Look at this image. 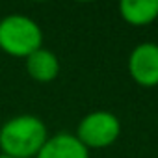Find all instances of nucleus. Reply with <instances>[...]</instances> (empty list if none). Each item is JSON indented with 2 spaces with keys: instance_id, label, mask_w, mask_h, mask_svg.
I'll return each instance as SVG.
<instances>
[{
  "instance_id": "nucleus-1",
  "label": "nucleus",
  "mask_w": 158,
  "mask_h": 158,
  "mask_svg": "<svg viewBox=\"0 0 158 158\" xmlns=\"http://www.w3.org/2000/svg\"><path fill=\"white\" fill-rule=\"evenodd\" d=\"M48 139L47 125L41 117L21 114L0 127V154L8 158H35Z\"/></svg>"
},
{
  "instance_id": "nucleus-2",
  "label": "nucleus",
  "mask_w": 158,
  "mask_h": 158,
  "mask_svg": "<svg viewBox=\"0 0 158 158\" xmlns=\"http://www.w3.org/2000/svg\"><path fill=\"white\" fill-rule=\"evenodd\" d=\"M43 47L41 26L21 13L6 15L0 21V50L13 58H28Z\"/></svg>"
},
{
  "instance_id": "nucleus-3",
  "label": "nucleus",
  "mask_w": 158,
  "mask_h": 158,
  "mask_svg": "<svg viewBox=\"0 0 158 158\" xmlns=\"http://www.w3.org/2000/svg\"><path fill=\"white\" fill-rule=\"evenodd\" d=\"M121 134V123L119 117L106 110H97L88 115H84L78 123L76 138L80 143L89 149H104L117 141Z\"/></svg>"
},
{
  "instance_id": "nucleus-4",
  "label": "nucleus",
  "mask_w": 158,
  "mask_h": 158,
  "mask_svg": "<svg viewBox=\"0 0 158 158\" xmlns=\"http://www.w3.org/2000/svg\"><path fill=\"white\" fill-rule=\"evenodd\" d=\"M128 74L143 88L158 86V45L139 43L128 56Z\"/></svg>"
},
{
  "instance_id": "nucleus-5",
  "label": "nucleus",
  "mask_w": 158,
  "mask_h": 158,
  "mask_svg": "<svg viewBox=\"0 0 158 158\" xmlns=\"http://www.w3.org/2000/svg\"><path fill=\"white\" fill-rule=\"evenodd\" d=\"M35 158H89V151L74 134L58 132L48 136Z\"/></svg>"
},
{
  "instance_id": "nucleus-6",
  "label": "nucleus",
  "mask_w": 158,
  "mask_h": 158,
  "mask_svg": "<svg viewBox=\"0 0 158 158\" xmlns=\"http://www.w3.org/2000/svg\"><path fill=\"white\" fill-rule=\"evenodd\" d=\"M24 65H26V73L30 74L32 80L41 82V84L56 80L58 74H60V60H58V56L52 50L43 48V47L37 48L35 52H32L24 60Z\"/></svg>"
},
{
  "instance_id": "nucleus-7",
  "label": "nucleus",
  "mask_w": 158,
  "mask_h": 158,
  "mask_svg": "<svg viewBox=\"0 0 158 158\" xmlns=\"http://www.w3.org/2000/svg\"><path fill=\"white\" fill-rule=\"evenodd\" d=\"M121 17L132 26H145L158 19V0H123Z\"/></svg>"
},
{
  "instance_id": "nucleus-8",
  "label": "nucleus",
  "mask_w": 158,
  "mask_h": 158,
  "mask_svg": "<svg viewBox=\"0 0 158 158\" xmlns=\"http://www.w3.org/2000/svg\"><path fill=\"white\" fill-rule=\"evenodd\" d=\"M0 158H8V156H4V154H0Z\"/></svg>"
}]
</instances>
